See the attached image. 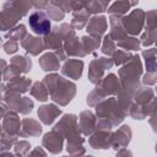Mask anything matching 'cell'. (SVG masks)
I'll return each mask as SVG.
<instances>
[{
    "mask_svg": "<svg viewBox=\"0 0 157 157\" xmlns=\"http://www.w3.org/2000/svg\"><path fill=\"white\" fill-rule=\"evenodd\" d=\"M107 28V22L103 16L99 17H93L87 26V32H90L94 38H99Z\"/></svg>",
    "mask_w": 157,
    "mask_h": 157,
    "instance_id": "8992f818",
    "label": "cell"
},
{
    "mask_svg": "<svg viewBox=\"0 0 157 157\" xmlns=\"http://www.w3.org/2000/svg\"><path fill=\"white\" fill-rule=\"evenodd\" d=\"M23 45L27 48V52H31V54L33 55H37L44 49L43 42L39 38H33V37H28V40L25 42Z\"/></svg>",
    "mask_w": 157,
    "mask_h": 157,
    "instance_id": "5bb4252c",
    "label": "cell"
},
{
    "mask_svg": "<svg viewBox=\"0 0 157 157\" xmlns=\"http://www.w3.org/2000/svg\"><path fill=\"white\" fill-rule=\"evenodd\" d=\"M29 26L37 34H49L50 22L49 18L42 11H36L29 16Z\"/></svg>",
    "mask_w": 157,
    "mask_h": 157,
    "instance_id": "7a4b0ae2",
    "label": "cell"
},
{
    "mask_svg": "<svg viewBox=\"0 0 157 157\" xmlns=\"http://www.w3.org/2000/svg\"><path fill=\"white\" fill-rule=\"evenodd\" d=\"M33 88H34V90L32 91V93H33V96L37 97L38 101H45V99H47V96H48V94H47L45 88L43 87V85H40V83H36Z\"/></svg>",
    "mask_w": 157,
    "mask_h": 157,
    "instance_id": "2e32d148",
    "label": "cell"
},
{
    "mask_svg": "<svg viewBox=\"0 0 157 157\" xmlns=\"http://www.w3.org/2000/svg\"><path fill=\"white\" fill-rule=\"evenodd\" d=\"M131 137V130L129 129V126H123L114 137H112V145L114 146V148H120L128 145V142L130 141Z\"/></svg>",
    "mask_w": 157,
    "mask_h": 157,
    "instance_id": "9c48e42d",
    "label": "cell"
},
{
    "mask_svg": "<svg viewBox=\"0 0 157 157\" xmlns=\"http://www.w3.org/2000/svg\"><path fill=\"white\" fill-rule=\"evenodd\" d=\"M156 151H157V145H156Z\"/></svg>",
    "mask_w": 157,
    "mask_h": 157,
    "instance_id": "cb8c5ba5",
    "label": "cell"
},
{
    "mask_svg": "<svg viewBox=\"0 0 157 157\" xmlns=\"http://www.w3.org/2000/svg\"><path fill=\"white\" fill-rule=\"evenodd\" d=\"M114 49H115V47H114V44H113L110 37L107 36V37H105V40H104V44H103V48H102L103 53H104V54H112V53L114 52Z\"/></svg>",
    "mask_w": 157,
    "mask_h": 157,
    "instance_id": "d6986e66",
    "label": "cell"
},
{
    "mask_svg": "<svg viewBox=\"0 0 157 157\" xmlns=\"http://www.w3.org/2000/svg\"><path fill=\"white\" fill-rule=\"evenodd\" d=\"M82 67H83V64L82 61H78V60H70L67 63H65L64 67H63V72L67 76H70L71 78L74 80H77L80 78L81 74H82Z\"/></svg>",
    "mask_w": 157,
    "mask_h": 157,
    "instance_id": "30bf717a",
    "label": "cell"
},
{
    "mask_svg": "<svg viewBox=\"0 0 157 157\" xmlns=\"http://www.w3.org/2000/svg\"><path fill=\"white\" fill-rule=\"evenodd\" d=\"M61 113V110L59 108H56L55 105L50 104V105H43L39 108L38 110V115L40 117L42 121L44 124H52L54 121V119Z\"/></svg>",
    "mask_w": 157,
    "mask_h": 157,
    "instance_id": "52a82bcc",
    "label": "cell"
},
{
    "mask_svg": "<svg viewBox=\"0 0 157 157\" xmlns=\"http://www.w3.org/2000/svg\"><path fill=\"white\" fill-rule=\"evenodd\" d=\"M118 44L125 49H130V50H137L140 48V44L137 42V39L135 38H124L118 42Z\"/></svg>",
    "mask_w": 157,
    "mask_h": 157,
    "instance_id": "9a60e30c",
    "label": "cell"
},
{
    "mask_svg": "<svg viewBox=\"0 0 157 157\" xmlns=\"http://www.w3.org/2000/svg\"><path fill=\"white\" fill-rule=\"evenodd\" d=\"M43 145L47 146V148L52 153H59L61 151L63 146V139L58 134L56 130H53L52 132H48L43 139Z\"/></svg>",
    "mask_w": 157,
    "mask_h": 157,
    "instance_id": "5b68a950",
    "label": "cell"
},
{
    "mask_svg": "<svg viewBox=\"0 0 157 157\" xmlns=\"http://www.w3.org/2000/svg\"><path fill=\"white\" fill-rule=\"evenodd\" d=\"M39 63H40L43 70H45V71H53V70L59 69V59H56V56L54 54H45L44 56L40 58Z\"/></svg>",
    "mask_w": 157,
    "mask_h": 157,
    "instance_id": "4fadbf2b",
    "label": "cell"
},
{
    "mask_svg": "<svg viewBox=\"0 0 157 157\" xmlns=\"http://www.w3.org/2000/svg\"><path fill=\"white\" fill-rule=\"evenodd\" d=\"M117 157H131V153H130V151H128V150H121V151L117 155Z\"/></svg>",
    "mask_w": 157,
    "mask_h": 157,
    "instance_id": "7402d4cb",
    "label": "cell"
},
{
    "mask_svg": "<svg viewBox=\"0 0 157 157\" xmlns=\"http://www.w3.org/2000/svg\"><path fill=\"white\" fill-rule=\"evenodd\" d=\"M144 82L145 83H148V85H152V83H156L157 82V76L156 75H152V74H147L144 78Z\"/></svg>",
    "mask_w": 157,
    "mask_h": 157,
    "instance_id": "44dd1931",
    "label": "cell"
},
{
    "mask_svg": "<svg viewBox=\"0 0 157 157\" xmlns=\"http://www.w3.org/2000/svg\"><path fill=\"white\" fill-rule=\"evenodd\" d=\"M94 117L90 112H83L80 115V128L85 135H88L94 129Z\"/></svg>",
    "mask_w": 157,
    "mask_h": 157,
    "instance_id": "7c38bea8",
    "label": "cell"
},
{
    "mask_svg": "<svg viewBox=\"0 0 157 157\" xmlns=\"http://www.w3.org/2000/svg\"><path fill=\"white\" fill-rule=\"evenodd\" d=\"M142 23H144V12L141 10H135L128 17L123 18V25L125 26L126 31L134 36L140 33L142 28Z\"/></svg>",
    "mask_w": 157,
    "mask_h": 157,
    "instance_id": "3957f363",
    "label": "cell"
},
{
    "mask_svg": "<svg viewBox=\"0 0 157 157\" xmlns=\"http://www.w3.org/2000/svg\"><path fill=\"white\" fill-rule=\"evenodd\" d=\"M48 15H49L52 18H54L55 21H60V20L64 17V12H61V11H60V10H58V9L48 10Z\"/></svg>",
    "mask_w": 157,
    "mask_h": 157,
    "instance_id": "ffe728a7",
    "label": "cell"
},
{
    "mask_svg": "<svg viewBox=\"0 0 157 157\" xmlns=\"http://www.w3.org/2000/svg\"><path fill=\"white\" fill-rule=\"evenodd\" d=\"M150 123H151V125L153 126V130L157 131V114H155V115L152 117V119L150 120Z\"/></svg>",
    "mask_w": 157,
    "mask_h": 157,
    "instance_id": "603a6c76",
    "label": "cell"
},
{
    "mask_svg": "<svg viewBox=\"0 0 157 157\" xmlns=\"http://www.w3.org/2000/svg\"><path fill=\"white\" fill-rule=\"evenodd\" d=\"M87 157H92V156H87Z\"/></svg>",
    "mask_w": 157,
    "mask_h": 157,
    "instance_id": "d4e9b609",
    "label": "cell"
},
{
    "mask_svg": "<svg viewBox=\"0 0 157 157\" xmlns=\"http://www.w3.org/2000/svg\"><path fill=\"white\" fill-rule=\"evenodd\" d=\"M119 91V82L115 75H108L101 83L99 92L103 93H117Z\"/></svg>",
    "mask_w": 157,
    "mask_h": 157,
    "instance_id": "8fae6325",
    "label": "cell"
},
{
    "mask_svg": "<svg viewBox=\"0 0 157 157\" xmlns=\"http://www.w3.org/2000/svg\"><path fill=\"white\" fill-rule=\"evenodd\" d=\"M109 140H112V137L108 130L99 129V131L91 137L90 144L93 146V148H108V146L110 145Z\"/></svg>",
    "mask_w": 157,
    "mask_h": 157,
    "instance_id": "ba28073f",
    "label": "cell"
},
{
    "mask_svg": "<svg viewBox=\"0 0 157 157\" xmlns=\"http://www.w3.org/2000/svg\"><path fill=\"white\" fill-rule=\"evenodd\" d=\"M128 9H129V4L128 2H115L109 11L110 12H117V13H124Z\"/></svg>",
    "mask_w": 157,
    "mask_h": 157,
    "instance_id": "ac0fdd59",
    "label": "cell"
},
{
    "mask_svg": "<svg viewBox=\"0 0 157 157\" xmlns=\"http://www.w3.org/2000/svg\"><path fill=\"white\" fill-rule=\"evenodd\" d=\"M112 65H113V61L110 59H105V58H101L98 60L92 61L91 63V70H90V74H88L90 81L93 82V83H97L101 80V76H102L103 71L105 69L112 67Z\"/></svg>",
    "mask_w": 157,
    "mask_h": 157,
    "instance_id": "277c9868",
    "label": "cell"
},
{
    "mask_svg": "<svg viewBox=\"0 0 157 157\" xmlns=\"http://www.w3.org/2000/svg\"><path fill=\"white\" fill-rule=\"evenodd\" d=\"M44 82L47 85H53V86L58 87V88L49 90L50 94H52V98L55 102L60 103L61 105H65V104H67L72 99V97L75 94V88H76L74 83L63 80V77H59L58 75L47 76Z\"/></svg>",
    "mask_w": 157,
    "mask_h": 157,
    "instance_id": "6da1fadb",
    "label": "cell"
},
{
    "mask_svg": "<svg viewBox=\"0 0 157 157\" xmlns=\"http://www.w3.org/2000/svg\"><path fill=\"white\" fill-rule=\"evenodd\" d=\"M130 59H132V56H131L130 54H128V53H124V52H118V53H115V55H114V61H115L117 65H120L121 63L128 61V60H130Z\"/></svg>",
    "mask_w": 157,
    "mask_h": 157,
    "instance_id": "e0dca14e",
    "label": "cell"
}]
</instances>
